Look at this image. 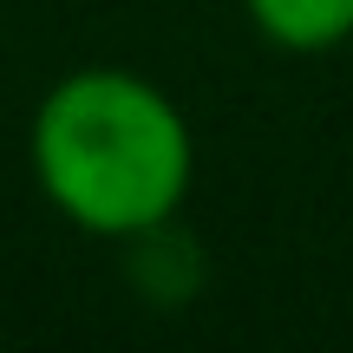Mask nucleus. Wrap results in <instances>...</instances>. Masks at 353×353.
Here are the masks:
<instances>
[{"label":"nucleus","mask_w":353,"mask_h":353,"mask_svg":"<svg viewBox=\"0 0 353 353\" xmlns=\"http://www.w3.org/2000/svg\"><path fill=\"white\" fill-rule=\"evenodd\" d=\"M33 183L72 229L105 242L164 236L196 183L183 105L131 65H79L52 79L26 125Z\"/></svg>","instance_id":"obj_1"},{"label":"nucleus","mask_w":353,"mask_h":353,"mask_svg":"<svg viewBox=\"0 0 353 353\" xmlns=\"http://www.w3.org/2000/svg\"><path fill=\"white\" fill-rule=\"evenodd\" d=\"M242 13L275 52H301V59L353 39V0H242Z\"/></svg>","instance_id":"obj_2"}]
</instances>
